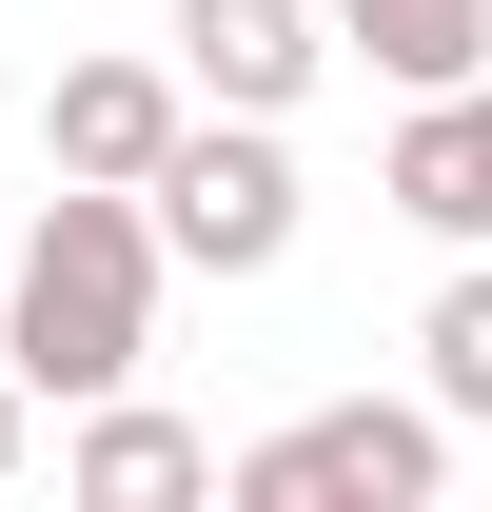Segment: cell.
Returning a JSON list of instances; mask_svg holds the SVG:
<instances>
[{
    "instance_id": "4",
    "label": "cell",
    "mask_w": 492,
    "mask_h": 512,
    "mask_svg": "<svg viewBox=\"0 0 492 512\" xmlns=\"http://www.w3.org/2000/svg\"><path fill=\"white\" fill-rule=\"evenodd\" d=\"M197 119V79L178 60H60V79H40V158H60V178H158V138H178Z\"/></svg>"
},
{
    "instance_id": "9",
    "label": "cell",
    "mask_w": 492,
    "mask_h": 512,
    "mask_svg": "<svg viewBox=\"0 0 492 512\" xmlns=\"http://www.w3.org/2000/svg\"><path fill=\"white\" fill-rule=\"evenodd\" d=\"M414 355H433V414L453 434H492V237L433 276V316H414Z\"/></svg>"
},
{
    "instance_id": "6",
    "label": "cell",
    "mask_w": 492,
    "mask_h": 512,
    "mask_svg": "<svg viewBox=\"0 0 492 512\" xmlns=\"http://www.w3.org/2000/svg\"><path fill=\"white\" fill-rule=\"evenodd\" d=\"M315 60H335V20H315V0H178V79L217 99V119H296Z\"/></svg>"
},
{
    "instance_id": "11",
    "label": "cell",
    "mask_w": 492,
    "mask_h": 512,
    "mask_svg": "<svg viewBox=\"0 0 492 512\" xmlns=\"http://www.w3.org/2000/svg\"><path fill=\"white\" fill-rule=\"evenodd\" d=\"M0 237H20V197H0Z\"/></svg>"
},
{
    "instance_id": "5",
    "label": "cell",
    "mask_w": 492,
    "mask_h": 512,
    "mask_svg": "<svg viewBox=\"0 0 492 512\" xmlns=\"http://www.w3.org/2000/svg\"><path fill=\"white\" fill-rule=\"evenodd\" d=\"M374 197H394L414 237H453V256L492 237V60H473V79H433V99H394V158H374Z\"/></svg>"
},
{
    "instance_id": "10",
    "label": "cell",
    "mask_w": 492,
    "mask_h": 512,
    "mask_svg": "<svg viewBox=\"0 0 492 512\" xmlns=\"http://www.w3.org/2000/svg\"><path fill=\"white\" fill-rule=\"evenodd\" d=\"M20 434H40V394H20V375H0V473H20Z\"/></svg>"
},
{
    "instance_id": "3",
    "label": "cell",
    "mask_w": 492,
    "mask_h": 512,
    "mask_svg": "<svg viewBox=\"0 0 492 512\" xmlns=\"http://www.w3.org/2000/svg\"><path fill=\"white\" fill-rule=\"evenodd\" d=\"M138 217H158V256H178V276H276V256H296V138L197 99V119L158 138Z\"/></svg>"
},
{
    "instance_id": "1",
    "label": "cell",
    "mask_w": 492,
    "mask_h": 512,
    "mask_svg": "<svg viewBox=\"0 0 492 512\" xmlns=\"http://www.w3.org/2000/svg\"><path fill=\"white\" fill-rule=\"evenodd\" d=\"M158 217H138L119 178H60L20 237H0V375L20 394H119L138 355H158Z\"/></svg>"
},
{
    "instance_id": "8",
    "label": "cell",
    "mask_w": 492,
    "mask_h": 512,
    "mask_svg": "<svg viewBox=\"0 0 492 512\" xmlns=\"http://www.w3.org/2000/svg\"><path fill=\"white\" fill-rule=\"evenodd\" d=\"M315 20H335L394 99H433V79H473V60H492V0H315Z\"/></svg>"
},
{
    "instance_id": "2",
    "label": "cell",
    "mask_w": 492,
    "mask_h": 512,
    "mask_svg": "<svg viewBox=\"0 0 492 512\" xmlns=\"http://www.w3.org/2000/svg\"><path fill=\"white\" fill-rule=\"evenodd\" d=\"M433 473H453L433 394H335V414H276L256 453H217L237 512H433Z\"/></svg>"
},
{
    "instance_id": "7",
    "label": "cell",
    "mask_w": 492,
    "mask_h": 512,
    "mask_svg": "<svg viewBox=\"0 0 492 512\" xmlns=\"http://www.w3.org/2000/svg\"><path fill=\"white\" fill-rule=\"evenodd\" d=\"M60 493H79V512H178V493H217V434L138 414V375H119V394H79V453H60Z\"/></svg>"
}]
</instances>
